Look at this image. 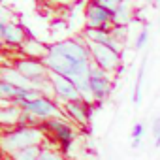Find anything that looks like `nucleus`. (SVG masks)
I'll use <instances>...</instances> for the list:
<instances>
[{
  "label": "nucleus",
  "mask_w": 160,
  "mask_h": 160,
  "mask_svg": "<svg viewBox=\"0 0 160 160\" xmlns=\"http://www.w3.org/2000/svg\"><path fill=\"white\" fill-rule=\"evenodd\" d=\"M43 64L47 66L49 72L72 79L81 92V98L91 106L94 104L89 85V72L92 66V58L85 38H70L51 43L49 53L43 58Z\"/></svg>",
  "instance_id": "obj_1"
},
{
  "label": "nucleus",
  "mask_w": 160,
  "mask_h": 160,
  "mask_svg": "<svg viewBox=\"0 0 160 160\" xmlns=\"http://www.w3.org/2000/svg\"><path fill=\"white\" fill-rule=\"evenodd\" d=\"M43 143H45V134L42 126H15L0 136V147L8 154L25 147L43 145Z\"/></svg>",
  "instance_id": "obj_2"
},
{
  "label": "nucleus",
  "mask_w": 160,
  "mask_h": 160,
  "mask_svg": "<svg viewBox=\"0 0 160 160\" xmlns=\"http://www.w3.org/2000/svg\"><path fill=\"white\" fill-rule=\"evenodd\" d=\"M23 111L30 113L40 122H45V121H51V119H66L62 104L58 100L51 98V96H40L38 100L25 104Z\"/></svg>",
  "instance_id": "obj_3"
},
{
  "label": "nucleus",
  "mask_w": 160,
  "mask_h": 160,
  "mask_svg": "<svg viewBox=\"0 0 160 160\" xmlns=\"http://www.w3.org/2000/svg\"><path fill=\"white\" fill-rule=\"evenodd\" d=\"M89 49H91L92 64H96L104 72L115 75L122 70V55L117 53L115 49H111L108 45H100V43H89Z\"/></svg>",
  "instance_id": "obj_4"
},
{
  "label": "nucleus",
  "mask_w": 160,
  "mask_h": 160,
  "mask_svg": "<svg viewBox=\"0 0 160 160\" xmlns=\"http://www.w3.org/2000/svg\"><path fill=\"white\" fill-rule=\"evenodd\" d=\"M89 85H91V92H92L94 102L102 104V102H106L111 96V91H113V75L108 73V72H104L96 64H92L91 66V72H89Z\"/></svg>",
  "instance_id": "obj_5"
},
{
  "label": "nucleus",
  "mask_w": 160,
  "mask_h": 160,
  "mask_svg": "<svg viewBox=\"0 0 160 160\" xmlns=\"http://www.w3.org/2000/svg\"><path fill=\"white\" fill-rule=\"evenodd\" d=\"M113 12L100 6L94 0H89L85 6V28L113 30Z\"/></svg>",
  "instance_id": "obj_6"
},
{
  "label": "nucleus",
  "mask_w": 160,
  "mask_h": 160,
  "mask_svg": "<svg viewBox=\"0 0 160 160\" xmlns=\"http://www.w3.org/2000/svg\"><path fill=\"white\" fill-rule=\"evenodd\" d=\"M43 128H47V132H51L53 139L58 143V147H60L62 152H66L72 147V143L75 139V128L66 119H51V121H45V122H42V130Z\"/></svg>",
  "instance_id": "obj_7"
},
{
  "label": "nucleus",
  "mask_w": 160,
  "mask_h": 160,
  "mask_svg": "<svg viewBox=\"0 0 160 160\" xmlns=\"http://www.w3.org/2000/svg\"><path fill=\"white\" fill-rule=\"evenodd\" d=\"M49 79H51V85H53L55 98L60 104L83 100L81 98V92H79V89L75 87V83L72 81V79H68L64 75H58V73H53V72H49Z\"/></svg>",
  "instance_id": "obj_8"
},
{
  "label": "nucleus",
  "mask_w": 160,
  "mask_h": 160,
  "mask_svg": "<svg viewBox=\"0 0 160 160\" xmlns=\"http://www.w3.org/2000/svg\"><path fill=\"white\" fill-rule=\"evenodd\" d=\"M13 68L19 73H23L32 85H36V83H40V81H43V79L49 77L47 66L43 64V60H38V58H27V57L25 58H19L13 64Z\"/></svg>",
  "instance_id": "obj_9"
},
{
  "label": "nucleus",
  "mask_w": 160,
  "mask_h": 160,
  "mask_svg": "<svg viewBox=\"0 0 160 160\" xmlns=\"http://www.w3.org/2000/svg\"><path fill=\"white\" fill-rule=\"evenodd\" d=\"M62 109H64L66 119H70L77 126H89V121H91V104H87L85 100L62 104Z\"/></svg>",
  "instance_id": "obj_10"
},
{
  "label": "nucleus",
  "mask_w": 160,
  "mask_h": 160,
  "mask_svg": "<svg viewBox=\"0 0 160 160\" xmlns=\"http://www.w3.org/2000/svg\"><path fill=\"white\" fill-rule=\"evenodd\" d=\"M83 38H85V42H89V43H100V45H108V47L115 49L117 53H122V47H124V43H122V42H119V40H117V38L111 34V30L85 28V30H83Z\"/></svg>",
  "instance_id": "obj_11"
},
{
  "label": "nucleus",
  "mask_w": 160,
  "mask_h": 160,
  "mask_svg": "<svg viewBox=\"0 0 160 160\" xmlns=\"http://www.w3.org/2000/svg\"><path fill=\"white\" fill-rule=\"evenodd\" d=\"M2 42L10 47H21L25 42H27V34H25V28L13 21H10L6 25V30H4V36H2Z\"/></svg>",
  "instance_id": "obj_12"
},
{
  "label": "nucleus",
  "mask_w": 160,
  "mask_h": 160,
  "mask_svg": "<svg viewBox=\"0 0 160 160\" xmlns=\"http://www.w3.org/2000/svg\"><path fill=\"white\" fill-rule=\"evenodd\" d=\"M23 115V108L15 104L0 106V126H19V119Z\"/></svg>",
  "instance_id": "obj_13"
},
{
  "label": "nucleus",
  "mask_w": 160,
  "mask_h": 160,
  "mask_svg": "<svg viewBox=\"0 0 160 160\" xmlns=\"http://www.w3.org/2000/svg\"><path fill=\"white\" fill-rule=\"evenodd\" d=\"M21 51H23V55H27V58L43 60L45 55L49 53V45H43V43H40L38 40H27V42L21 45Z\"/></svg>",
  "instance_id": "obj_14"
},
{
  "label": "nucleus",
  "mask_w": 160,
  "mask_h": 160,
  "mask_svg": "<svg viewBox=\"0 0 160 160\" xmlns=\"http://www.w3.org/2000/svg\"><path fill=\"white\" fill-rule=\"evenodd\" d=\"M0 73H2V79L8 81L10 85H15V87H21V89H27V87H34L28 79L19 73L15 68H0Z\"/></svg>",
  "instance_id": "obj_15"
},
{
  "label": "nucleus",
  "mask_w": 160,
  "mask_h": 160,
  "mask_svg": "<svg viewBox=\"0 0 160 160\" xmlns=\"http://www.w3.org/2000/svg\"><path fill=\"white\" fill-rule=\"evenodd\" d=\"M130 21H132L130 4H128V0H122L121 6L113 12V25H115V27H128Z\"/></svg>",
  "instance_id": "obj_16"
},
{
  "label": "nucleus",
  "mask_w": 160,
  "mask_h": 160,
  "mask_svg": "<svg viewBox=\"0 0 160 160\" xmlns=\"http://www.w3.org/2000/svg\"><path fill=\"white\" fill-rule=\"evenodd\" d=\"M145 64H147V57H143L141 64H139V70H138V79H136V85H134V94H132V102L136 106L141 104V98H143V77H145Z\"/></svg>",
  "instance_id": "obj_17"
},
{
  "label": "nucleus",
  "mask_w": 160,
  "mask_h": 160,
  "mask_svg": "<svg viewBox=\"0 0 160 160\" xmlns=\"http://www.w3.org/2000/svg\"><path fill=\"white\" fill-rule=\"evenodd\" d=\"M43 145H32V147H25V149H19L15 152L10 154L12 160H38L40 158V152H42Z\"/></svg>",
  "instance_id": "obj_18"
},
{
  "label": "nucleus",
  "mask_w": 160,
  "mask_h": 160,
  "mask_svg": "<svg viewBox=\"0 0 160 160\" xmlns=\"http://www.w3.org/2000/svg\"><path fill=\"white\" fill-rule=\"evenodd\" d=\"M21 87H15V85H10L8 81H0V102L4 104H13L15 98H17V92H19Z\"/></svg>",
  "instance_id": "obj_19"
},
{
  "label": "nucleus",
  "mask_w": 160,
  "mask_h": 160,
  "mask_svg": "<svg viewBox=\"0 0 160 160\" xmlns=\"http://www.w3.org/2000/svg\"><path fill=\"white\" fill-rule=\"evenodd\" d=\"M38 160H68V158L64 156V152H62L60 149H55V147L43 143V149H42Z\"/></svg>",
  "instance_id": "obj_20"
},
{
  "label": "nucleus",
  "mask_w": 160,
  "mask_h": 160,
  "mask_svg": "<svg viewBox=\"0 0 160 160\" xmlns=\"http://www.w3.org/2000/svg\"><path fill=\"white\" fill-rule=\"evenodd\" d=\"M143 134H145V124L143 122H136L134 128H132V147H139L141 145Z\"/></svg>",
  "instance_id": "obj_21"
},
{
  "label": "nucleus",
  "mask_w": 160,
  "mask_h": 160,
  "mask_svg": "<svg viewBox=\"0 0 160 160\" xmlns=\"http://www.w3.org/2000/svg\"><path fill=\"white\" fill-rule=\"evenodd\" d=\"M147 42H149V28H147V27H143V28L139 30V34L136 36L134 49H136V51H141V49L147 45Z\"/></svg>",
  "instance_id": "obj_22"
},
{
  "label": "nucleus",
  "mask_w": 160,
  "mask_h": 160,
  "mask_svg": "<svg viewBox=\"0 0 160 160\" xmlns=\"http://www.w3.org/2000/svg\"><path fill=\"white\" fill-rule=\"evenodd\" d=\"M10 23V13L6 8L0 6V42H2V36H4V30H6V25Z\"/></svg>",
  "instance_id": "obj_23"
},
{
  "label": "nucleus",
  "mask_w": 160,
  "mask_h": 160,
  "mask_svg": "<svg viewBox=\"0 0 160 160\" xmlns=\"http://www.w3.org/2000/svg\"><path fill=\"white\" fill-rule=\"evenodd\" d=\"M94 2H98L100 6L108 8L109 12H115V10L121 6V2H122V0H94Z\"/></svg>",
  "instance_id": "obj_24"
},
{
  "label": "nucleus",
  "mask_w": 160,
  "mask_h": 160,
  "mask_svg": "<svg viewBox=\"0 0 160 160\" xmlns=\"http://www.w3.org/2000/svg\"><path fill=\"white\" fill-rule=\"evenodd\" d=\"M152 138H154V147H160V117L152 121Z\"/></svg>",
  "instance_id": "obj_25"
},
{
  "label": "nucleus",
  "mask_w": 160,
  "mask_h": 160,
  "mask_svg": "<svg viewBox=\"0 0 160 160\" xmlns=\"http://www.w3.org/2000/svg\"><path fill=\"white\" fill-rule=\"evenodd\" d=\"M0 81H2V73H0Z\"/></svg>",
  "instance_id": "obj_26"
}]
</instances>
